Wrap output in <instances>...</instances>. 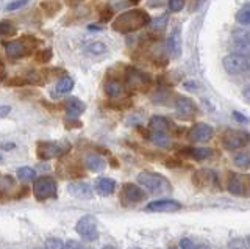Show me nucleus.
<instances>
[{
	"label": "nucleus",
	"instance_id": "1",
	"mask_svg": "<svg viewBox=\"0 0 250 249\" xmlns=\"http://www.w3.org/2000/svg\"><path fill=\"white\" fill-rule=\"evenodd\" d=\"M148 22H150V16L144 11V10H128L119 14L111 24V28L116 33L121 35H127L138 32L139 28L146 27Z\"/></svg>",
	"mask_w": 250,
	"mask_h": 249
},
{
	"label": "nucleus",
	"instance_id": "2",
	"mask_svg": "<svg viewBox=\"0 0 250 249\" xmlns=\"http://www.w3.org/2000/svg\"><path fill=\"white\" fill-rule=\"evenodd\" d=\"M136 181L141 186H144L150 193H169L172 191V185L166 177L158 173H150V171H144L139 173Z\"/></svg>",
	"mask_w": 250,
	"mask_h": 249
},
{
	"label": "nucleus",
	"instance_id": "3",
	"mask_svg": "<svg viewBox=\"0 0 250 249\" xmlns=\"http://www.w3.org/2000/svg\"><path fill=\"white\" fill-rule=\"evenodd\" d=\"M125 83L135 91H147L152 87V77L144 71L130 66L125 69Z\"/></svg>",
	"mask_w": 250,
	"mask_h": 249
},
{
	"label": "nucleus",
	"instance_id": "4",
	"mask_svg": "<svg viewBox=\"0 0 250 249\" xmlns=\"http://www.w3.org/2000/svg\"><path fill=\"white\" fill-rule=\"evenodd\" d=\"M224 69L231 75H239L249 71V60L242 53H229L222 58Z\"/></svg>",
	"mask_w": 250,
	"mask_h": 249
},
{
	"label": "nucleus",
	"instance_id": "5",
	"mask_svg": "<svg viewBox=\"0 0 250 249\" xmlns=\"http://www.w3.org/2000/svg\"><path fill=\"white\" fill-rule=\"evenodd\" d=\"M31 38H21V40H16V41H10L5 44V52L6 55L13 58V60H19L25 55H30L33 52L35 44L30 43Z\"/></svg>",
	"mask_w": 250,
	"mask_h": 249
},
{
	"label": "nucleus",
	"instance_id": "6",
	"mask_svg": "<svg viewBox=\"0 0 250 249\" xmlns=\"http://www.w3.org/2000/svg\"><path fill=\"white\" fill-rule=\"evenodd\" d=\"M33 193L38 201H47L50 198H55V194H57V182L49 176L39 177L35 181Z\"/></svg>",
	"mask_w": 250,
	"mask_h": 249
},
{
	"label": "nucleus",
	"instance_id": "7",
	"mask_svg": "<svg viewBox=\"0 0 250 249\" xmlns=\"http://www.w3.org/2000/svg\"><path fill=\"white\" fill-rule=\"evenodd\" d=\"M249 144V134L239 130H227L222 135V146L227 151H238Z\"/></svg>",
	"mask_w": 250,
	"mask_h": 249
},
{
	"label": "nucleus",
	"instance_id": "8",
	"mask_svg": "<svg viewBox=\"0 0 250 249\" xmlns=\"http://www.w3.org/2000/svg\"><path fill=\"white\" fill-rule=\"evenodd\" d=\"M75 230L80 237L86 238V240H97L99 238V230H97V221L96 218L91 215H86L83 218L77 221L75 224Z\"/></svg>",
	"mask_w": 250,
	"mask_h": 249
},
{
	"label": "nucleus",
	"instance_id": "9",
	"mask_svg": "<svg viewBox=\"0 0 250 249\" xmlns=\"http://www.w3.org/2000/svg\"><path fill=\"white\" fill-rule=\"evenodd\" d=\"M213 134L214 130L211 126L205 122H199L192 126L188 132V138H189V141L192 143H208L211 138H213Z\"/></svg>",
	"mask_w": 250,
	"mask_h": 249
},
{
	"label": "nucleus",
	"instance_id": "10",
	"mask_svg": "<svg viewBox=\"0 0 250 249\" xmlns=\"http://www.w3.org/2000/svg\"><path fill=\"white\" fill-rule=\"evenodd\" d=\"M67 147H64L60 143H50V141H44V143H38V157L41 160H50V158H57L60 155L66 152Z\"/></svg>",
	"mask_w": 250,
	"mask_h": 249
},
{
	"label": "nucleus",
	"instance_id": "11",
	"mask_svg": "<svg viewBox=\"0 0 250 249\" xmlns=\"http://www.w3.org/2000/svg\"><path fill=\"white\" fill-rule=\"evenodd\" d=\"M180 208H182L180 202L174 199H158V201L148 202L146 205L147 212H156V213H170V212H177Z\"/></svg>",
	"mask_w": 250,
	"mask_h": 249
},
{
	"label": "nucleus",
	"instance_id": "12",
	"mask_svg": "<svg viewBox=\"0 0 250 249\" xmlns=\"http://www.w3.org/2000/svg\"><path fill=\"white\" fill-rule=\"evenodd\" d=\"M175 110L178 114L182 116H194L197 113V105L194 104V100L189 97H185V96H178L175 99Z\"/></svg>",
	"mask_w": 250,
	"mask_h": 249
},
{
	"label": "nucleus",
	"instance_id": "13",
	"mask_svg": "<svg viewBox=\"0 0 250 249\" xmlns=\"http://www.w3.org/2000/svg\"><path fill=\"white\" fill-rule=\"evenodd\" d=\"M67 191L72 194L74 198H77V199H91L94 196L92 188L89 186V183H84V182H72V183H69Z\"/></svg>",
	"mask_w": 250,
	"mask_h": 249
},
{
	"label": "nucleus",
	"instance_id": "14",
	"mask_svg": "<svg viewBox=\"0 0 250 249\" xmlns=\"http://www.w3.org/2000/svg\"><path fill=\"white\" fill-rule=\"evenodd\" d=\"M167 50L170 55L175 58L182 55V33H180V28H175L174 32L170 33L167 40Z\"/></svg>",
	"mask_w": 250,
	"mask_h": 249
},
{
	"label": "nucleus",
	"instance_id": "15",
	"mask_svg": "<svg viewBox=\"0 0 250 249\" xmlns=\"http://www.w3.org/2000/svg\"><path fill=\"white\" fill-rule=\"evenodd\" d=\"M122 194L130 202H139L146 198V193L143 191V188H139L135 183H125L122 188Z\"/></svg>",
	"mask_w": 250,
	"mask_h": 249
},
{
	"label": "nucleus",
	"instance_id": "16",
	"mask_svg": "<svg viewBox=\"0 0 250 249\" xmlns=\"http://www.w3.org/2000/svg\"><path fill=\"white\" fill-rule=\"evenodd\" d=\"M94 188H96V191L100 196H109L116 190V182L109 177H100L96 181V186Z\"/></svg>",
	"mask_w": 250,
	"mask_h": 249
},
{
	"label": "nucleus",
	"instance_id": "17",
	"mask_svg": "<svg viewBox=\"0 0 250 249\" xmlns=\"http://www.w3.org/2000/svg\"><path fill=\"white\" fill-rule=\"evenodd\" d=\"M182 154L194 160H207L213 155V151L209 147H186V149L182 151Z\"/></svg>",
	"mask_w": 250,
	"mask_h": 249
},
{
	"label": "nucleus",
	"instance_id": "18",
	"mask_svg": "<svg viewBox=\"0 0 250 249\" xmlns=\"http://www.w3.org/2000/svg\"><path fill=\"white\" fill-rule=\"evenodd\" d=\"M83 112H84V104L80 99L70 97L66 102V114L69 116V118H78Z\"/></svg>",
	"mask_w": 250,
	"mask_h": 249
},
{
	"label": "nucleus",
	"instance_id": "19",
	"mask_svg": "<svg viewBox=\"0 0 250 249\" xmlns=\"http://www.w3.org/2000/svg\"><path fill=\"white\" fill-rule=\"evenodd\" d=\"M233 45L236 47L238 53H247L249 52V32H236L233 36Z\"/></svg>",
	"mask_w": 250,
	"mask_h": 249
},
{
	"label": "nucleus",
	"instance_id": "20",
	"mask_svg": "<svg viewBox=\"0 0 250 249\" xmlns=\"http://www.w3.org/2000/svg\"><path fill=\"white\" fill-rule=\"evenodd\" d=\"M148 129L152 132H169L170 122L164 116H152V119L148 121Z\"/></svg>",
	"mask_w": 250,
	"mask_h": 249
},
{
	"label": "nucleus",
	"instance_id": "21",
	"mask_svg": "<svg viewBox=\"0 0 250 249\" xmlns=\"http://www.w3.org/2000/svg\"><path fill=\"white\" fill-rule=\"evenodd\" d=\"M104 90H105V94H106L108 97H111V99H116V97L122 96V94H124V91H125L124 85H122L121 82H117V80H108V82L105 83Z\"/></svg>",
	"mask_w": 250,
	"mask_h": 249
},
{
	"label": "nucleus",
	"instance_id": "22",
	"mask_svg": "<svg viewBox=\"0 0 250 249\" xmlns=\"http://www.w3.org/2000/svg\"><path fill=\"white\" fill-rule=\"evenodd\" d=\"M227 188H229L230 193L236 194V196H244L246 194V183L242 182V179L239 176H231Z\"/></svg>",
	"mask_w": 250,
	"mask_h": 249
},
{
	"label": "nucleus",
	"instance_id": "23",
	"mask_svg": "<svg viewBox=\"0 0 250 249\" xmlns=\"http://www.w3.org/2000/svg\"><path fill=\"white\" fill-rule=\"evenodd\" d=\"M86 166H88L89 171H94V173H99V171H104L105 169V160L100 157V155H96V154H91L86 157Z\"/></svg>",
	"mask_w": 250,
	"mask_h": 249
},
{
	"label": "nucleus",
	"instance_id": "24",
	"mask_svg": "<svg viewBox=\"0 0 250 249\" xmlns=\"http://www.w3.org/2000/svg\"><path fill=\"white\" fill-rule=\"evenodd\" d=\"M150 139L160 147H169L170 146V139L167 132H152Z\"/></svg>",
	"mask_w": 250,
	"mask_h": 249
},
{
	"label": "nucleus",
	"instance_id": "25",
	"mask_svg": "<svg viewBox=\"0 0 250 249\" xmlns=\"http://www.w3.org/2000/svg\"><path fill=\"white\" fill-rule=\"evenodd\" d=\"M72 90H74V80L70 77H61L57 82V91L61 92V94H67Z\"/></svg>",
	"mask_w": 250,
	"mask_h": 249
},
{
	"label": "nucleus",
	"instance_id": "26",
	"mask_svg": "<svg viewBox=\"0 0 250 249\" xmlns=\"http://www.w3.org/2000/svg\"><path fill=\"white\" fill-rule=\"evenodd\" d=\"M233 163H234V165H236L238 168L247 169L249 165H250V155H249V152H246V151L238 152V154L233 157Z\"/></svg>",
	"mask_w": 250,
	"mask_h": 249
},
{
	"label": "nucleus",
	"instance_id": "27",
	"mask_svg": "<svg viewBox=\"0 0 250 249\" xmlns=\"http://www.w3.org/2000/svg\"><path fill=\"white\" fill-rule=\"evenodd\" d=\"M18 177H19V181H22V182H31V181H35L36 173H35L33 168L22 166V168L18 169Z\"/></svg>",
	"mask_w": 250,
	"mask_h": 249
},
{
	"label": "nucleus",
	"instance_id": "28",
	"mask_svg": "<svg viewBox=\"0 0 250 249\" xmlns=\"http://www.w3.org/2000/svg\"><path fill=\"white\" fill-rule=\"evenodd\" d=\"M148 24H150L153 32H163V30L166 28V25H167V16H158L155 19H150Z\"/></svg>",
	"mask_w": 250,
	"mask_h": 249
},
{
	"label": "nucleus",
	"instance_id": "29",
	"mask_svg": "<svg viewBox=\"0 0 250 249\" xmlns=\"http://www.w3.org/2000/svg\"><path fill=\"white\" fill-rule=\"evenodd\" d=\"M86 50H88L89 53H92V55H102L104 52H106V45L102 41H94V43L86 45Z\"/></svg>",
	"mask_w": 250,
	"mask_h": 249
},
{
	"label": "nucleus",
	"instance_id": "30",
	"mask_svg": "<svg viewBox=\"0 0 250 249\" xmlns=\"http://www.w3.org/2000/svg\"><path fill=\"white\" fill-rule=\"evenodd\" d=\"M236 21L239 22L241 25H249L250 24V10H249V5L242 6V8L238 11Z\"/></svg>",
	"mask_w": 250,
	"mask_h": 249
},
{
	"label": "nucleus",
	"instance_id": "31",
	"mask_svg": "<svg viewBox=\"0 0 250 249\" xmlns=\"http://www.w3.org/2000/svg\"><path fill=\"white\" fill-rule=\"evenodd\" d=\"M16 33V27L10 21H0V36H10Z\"/></svg>",
	"mask_w": 250,
	"mask_h": 249
},
{
	"label": "nucleus",
	"instance_id": "32",
	"mask_svg": "<svg viewBox=\"0 0 250 249\" xmlns=\"http://www.w3.org/2000/svg\"><path fill=\"white\" fill-rule=\"evenodd\" d=\"M45 249H64V243L57 237H49L45 240Z\"/></svg>",
	"mask_w": 250,
	"mask_h": 249
},
{
	"label": "nucleus",
	"instance_id": "33",
	"mask_svg": "<svg viewBox=\"0 0 250 249\" xmlns=\"http://www.w3.org/2000/svg\"><path fill=\"white\" fill-rule=\"evenodd\" d=\"M229 249H249V243L246 238H233L229 243Z\"/></svg>",
	"mask_w": 250,
	"mask_h": 249
},
{
	"label": "nucleus",
	"instance_id": "34",
	"mask_svg": "<svg viewBox=\"0 0 250 249\" xmlns=\"http://www.w3.org/2000/svg\"><path fill=\"white\" fill-rule=\"evenodd\" d=\"M52 55H53L52 49H44V50H39L36 53V60L39 61V63H47V61H50Z\"/></svg>",
	"mask_w": 250,
	"mask_h": 249
},
{
	"label": "nucleus",
	"instance_id": "35",
	"mask_svg": "<svg viewBox=\"0 0 250 249\" xmlns=\"http://www.w3.org/2000/svg\"><path fill=\"white\" fill-rule=\"evenodd\" d=\"M185 0H169L167 2V6H169V10L170 11H182L185 8Z\"/></svg>",
	"mask_w": 250,
	"mask_h": 249
},
{
	"label": "nucleus",
	"instance_id": "36",
	"mask_svg": "<svg viewBox=\"0 0 250 249\" xmlns=\"http://www.w3.org/2000/svg\"><path fill=\"white\" fill-rule=\"evenodd\" d=\"M28 3V0H14V2L8 3L6 5V11H14V10H19L22 6H25Z\"/></svg>",
	"mask_w": 250,
	"mask_h": 249
},
{
	"label": "nucleus",
	"instance_id": "37",
	"mask_svg": "<svg viewBox=\"0 0 250 249\" xmlns=\"http://www.w3.org/2000/svg\"><path fill=\"white\" fill-rule=\"evenodd\" d=\"M131 0H111V8L109 10H119V8H125Z\"/></svg>",
	"mask_w": 250,
	"mask_h": 249
},
{
	"label": "nucleus",
	"instance_id": "38",
	"mask_svg": "<svg viewBox=\"0 0 250 249\" xmlns=\"http://www.w3.org/2000/svg\"><path fill=\"white\" fill-rule=\"evenodd\" d=\"M64 249H84L82 243H78L75 240H69L64 243Z\"/></svg>",
	"mask_w": 250,
	"mask_h": 249
},
{
	"label": "nucleus",
	"instance_id": "39",
	"mask_svg": "<svg viewBox=\"0 0 250 249\" xmlns=\"http://www.w3.org/2000/svg\"><path fill=\"white\" fill-rule=\"evenodd\" d=\"M180 248H182V249H192V248H194L192 240H189V238H183L182 241H180Z\"/></svg>",
	"mask_w": 250,
	"mask_h": 249
},
{
	"label": "nucleus",
	"instance_id": "40",
	"mask_svg": "<svg viewBox=\"0 0 250 249\" xmlns=\"http://www.w3.org/2000/svg\"><path fill=\"white\" fill-rule=\"evenodd\" d=\"M11 107L10 105H0V118H5L6 114H10Z\"/></svg>",
	"mask_w": 250,
	"mask_h": 249
},
{
	"label": "nucleus",
	"instance_id": "41",
	"mask_svg": "<svg viewBox=\"0 0 250 249\" xmlns=\"http://www.w3.org/2000/svg\"><path fill=\"white\" fill-rule=\"evenodd\" d=\"M233 118L236 119L238 122H244V124H246V122L249 121V119L246 118V116H244V114H241L239 112H233Z\"/></svg>",
	"mask_w": 250,
	"mask_h": 249
},
{
	"label": "nucleus",
	"instance_id": "42",
	"mask_svg": "<svg viewBox=\"0 0 250 249\" xmlns=\"http://www.w3.org/2000/svg\"><path fill=\"white\" fill-rule=\"evenodd\" d=\"M183 87L186 88V90H197V85H195V82H185L183 83Z\"/></svg>",
	"mask_w": 250,
	"mask_h": 249
},
{
	"label": "nucleus",
	"instance_id": "43",
	"mask_svg": "<svg viewBox=\"0 0 250 249\" xmlns=\"http://www.w3.org/2000/svg\"><path fill=\"white\" fill-rule=\"evenodd\" d=\"M16 144L14 143H5V144H0V149H5V151H10V149H13Z\"/></svg>",
	"mask_w": 250,
	"mask_h": 249
},
{
	"label": "nucleus",
	"instance_id": "44",
	"mask_svg": "<svg viewBox=\"0 0 250 249\" xmlns=\"http://www.w3.org/2000/svg\"><path fill=\"white\" fill-rule=\"evenodd\" d=\"M192 249H209V248H208L207 245H197V246L194 245V248H192Z\"/></svg>",
	"mask_w": 250,
	"mask_h": 249
},
{
	"label": "nucleus",
	"instance_id": "45",
	"mask_svg": "<svg viewBox=\"0 0 250 249\" xmlns=\"http://www.w3.org/2000/svg\"><path fill=\"white\" fill-rule=\"evenodd\" d=\"M3 77H5V71H3V68H2V69H0V82L3 80Z\"/></svg>",
	"mask_w": 250,
	"mask_h": 249
},
{
	"label": "nucleus",
	"instance_id": "46",
	"mask_svg": "<svg viewBox=\"0 0 250 249\" xmlns=\"http://www.w3.org/2000/svg\"><path fill=\"white\" fill-rule=\"evenodd\" d=\"M89 28H91V30H99L100 27H97V25H89Z\"/></svg>",
	"mask_w": 250,
	"mask_h": 249
},
{
	"label": "nucleus",
	"instance_id": "47",
	"mask_svg": "<svg viewBox=\"0 0 250 249\" xmlns=\"http://www.w3.org/2000/svg\"><path fill=\"white\" fill-rule=\"evenodd\" d=\"M102 249H116V248H114V246H109V245H108V246H104Z\"/></svg>",
	"mask_w": 250,
	"mask_h": 249
},
{
	"label": "nucleus",
	"instance_id": "48",
	"mask_svg": "<svg viewBox=\"0 0 250 249\" xmlns=\"http://www.w3.org/2000/svg\"><path fill=\"white\" fill-rule=\"evenodd\" d=\"M244 96H246V100H249V90H246V92H244Z\"/></svg>",
	"mask_w": 250,
	"mask_h": 249
},
{
	"label": "nucleus",
	"instance_id": "49",
	"mask_svg": "<svg viewBox=\"0 0 250 249\" xmlns=\"http://www.w3.org/2000/svg\"><path fill=\"white\" fill-rule=\"evenodd\" d=\"M131 249H141V248H131Z\"/></svg>",
	"mask_w": 250,
	"mask_h": 249
}]
</instances>
